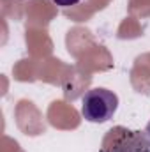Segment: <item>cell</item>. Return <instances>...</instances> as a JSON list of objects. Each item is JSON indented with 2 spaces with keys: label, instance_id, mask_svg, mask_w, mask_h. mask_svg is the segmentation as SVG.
<instances>
[{
  "label": "cell",
  "instance_id": "obj_1",
  "mask_svg": "<svg viewBox=\"0 0 150 152\" xmlns=\"http://www.w3.org/2000/svg\"><path fill=\"white\" fill-rule=\"evenodd\" d=\"M118 108V96L103 87L90 88L81 99V115L92 124H103L113 118Z\"/></svg>",
  "mask_w": 150,
  "mask_h": 152
},
{
  "label": "cell",
  "instance_id": "obj_2",
  "mask_svg": "<svg viewBox=\"0 0 150 152\" xmlns=\"http://www.w3.org/2000/svg\"><path fill=\"white\" fill-rule=\"evenodd\" d=\"M103 152H150V134L147 131H127L117 136Z\"/></svg>",
  "mask_w": 150,
  "mask_h": 152
},
{
  "label": "cell",
  "instance_id": "obj_3",
  "mask_svg": "<svg viewBox=\"0 0 150 152\" xmlns=\"http://www.w3.org/2000/svg\"><path fill=\"white\" fill-rule=\"evenodd\" d=\"M53 2L60 7H71V5H76L79 0H53Z\"/></svg>",
  "mask_w": 150,
  "mask_h": 152
},
{
  "label": "cell",
  "instance_id": "obj_4",
  "mask_svg": "<svg viewBox=\"0 0 150 152\" xmlns=\"http://www.w3.org/2000/svg\"><path fill=\"white\" fill-rule=\"evenodd\" d=\"M145 131H147V133H149V134H150V122H149V124H147V127H145Z\"/></svg>",
  "mask_w": 150,
  "mask_h": 152
}]
</instances>
